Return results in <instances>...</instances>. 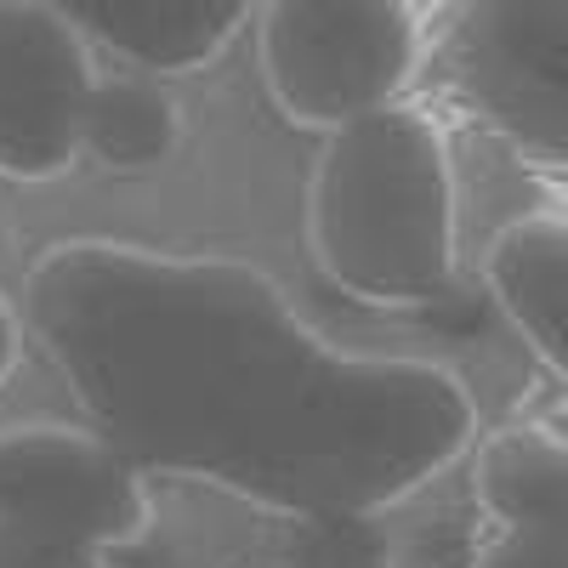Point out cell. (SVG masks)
<instances>
[{"label": "cell", "instance_id": "13", "mask_svg": "<svg viewBox=\"0 0 568 568\" xmlns=\"http://www.w3.org/2000/svg\"><path fill=\"white\" fill-rule=\"evenodd\" d=\"M12 364H18V318H12L7 302H0V382L12 375Z\"/></svg>", "mask_w": 568, "mask_h": 568}, {"label": "cell", "instance_id": "1", "mask_svg": "<svg viewBox=\"0 0 568 568\" xmlns=\"http://www.w3.org/2000/svg\"><path fill=\"white\" fill-rule=\"evenodd\" d=\"M23 318L91 433L284 517L382 511L466 455L478 409L426 358L347 353L251 262L52 245Z\"/></svg>", "mask_w": 568, "mask_h": 568}, {"label": "cell", "instance_id": "7", "mask_svg": "<svg viewBox=\"0 0 568 568\" xmlns=\"http://www.w3.org/2000/svg\"><path fill=\"white\" fill-rule=\"evenodd\" d=\"M85 40L149 74L205 69L240 34L251 0H40Z\"/></svg>", "mask_w": 568, "mask_h": 568}, {"label": "cell", "instance_id": "8", "mask_svg": "<svg viewBox=\"0 0 568 568\" xmlns=\"http://www.w3.org/2000/svg\"><path fill=\"white\" fill-rule=\"evenodd\" d=\"M489 302L524 329V342L568 375V222L524 216L489 245Z\"/></svg>", "mask_w": 568, "mask_h": 568}, {"label": "cell", "instance_id": "10", "mask_svg": "<svg viewBox=\"0 0 568 568\" xmlns=\"http://www.w3.org/2000/svg\"><path fill=\"white\" fill-rule=\"evenodd\" d=\"M176 103L160 91V80H98L85 109V154H98L109 171H154L176 154Z\"/></svg>", "mask_w": 568, "mask_h": 568}, {"label": "cell", "instance_id": "9", "mask_svg": "<svg viewBox=\"0 0 568 568\" xmlns=\"http://www.w3.org/2000/svg\"><path fill=\"white\" fill-rule=\"evenodd\" d=\"M478 500L500 529L568 535V444L511 426L478 449Z\"/></svg>", "mask_w": 568, "mask_h": 568}, {"label": "cell", "instance_id": "4", "mask_svg": "<svg viewBox=\"0 0 568 568\" xmlns=\"http://www.w3.org/2000/svg\"><path fill=\"white\" fill-rule=\"evenodd\" d=\"M420 58L404 0H267L262 74L284 120L342 131L398 103Z\"/></svg>", "mask_w": 568, "mask_h": 568}, {"label": "cell", "instance_id": "11", "mask_svg": "<svg viewBox=\"0 0 568 568\" xmlns=\"http://www.w3.org/2000/svg\"><path fill=\"white\" fill-rule=\"evenodd\" d=\"M284 568H387V546L375 535L369 511H318L296 517Z\"/></svg>", "mask_w": 568, "mask_h": 568}, {"label": "cell", "instance_id": "12", "mask_svg": "<svg viewBox=\"0 0 568 568\" xmlns=\"http://www.w3.org/2000/svg\"><path fill=\"white\" fill-rule=\"evenodd\" d=\"M478 568H568V535H517V529H500V540L478 557Z\"/></svg>", "mask_w": 568, "mask_h": 568}, {"label": "cell", "instance_id": "5", "mask_svg": "<svg viewBox=\"0 0 568 568\" xmlns=\"http://www.w3.org/2000/svg\"><path fill=\"white\" fill-rule=\"evenodd\" d=\"M449 63L511 149L568 165V0H466Z\"/></svg>", "mask_w": 568, "mask_h": 568}, {"label": "cell", "instance_id": "3", "mask_svg": "<svg viewBox=\"0 0 568 568\" xmlns=\"http://www.w3.org/2000/svg\"><path fill=\"white\" fill-rule=\"evenodd\" d=\"M142 466L98 433L0 438V568H103L149 524Z\"/></svg>", "mask_w": 568, "mask_h": 568}, {"label": "cell", "instance_id": "6", "mask_svg": "<svg viewBox=\"0 0 568 568\" xmlns=\"http://www.w3.org/2000/svg\"><path fill=\"white\" fill-rule=\"evenodd\" d=\"M98 74L85 34L40 0H0V176L45 182L85 154Z\"/></svg>", "mask_w": 568, "mask_h": 568}, {"label": "cell", "instance_id": "2", "mask_svg": "<svg viewBox=\"0 0 568 568\" xmlns=\"http://www.w3.org/2000/svg\"><path fill=\"white\" fill-rule=\"evenodd\" d=\"M307 240L324 278L358 302H460L444 136L398 103L329 131L307 187Z\"/></svg>", "mask_w": 568, "mask_h": 568}]
</instances>
